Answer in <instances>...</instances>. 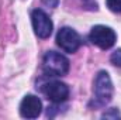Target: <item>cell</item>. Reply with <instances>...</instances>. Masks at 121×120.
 <instances>
[{"mask_svg": "<svg viewBox=\"0 0 121 120\" xmlns=\"http://www.w3.org/2000/svg\"><path fill=\"white\" fill-rule=\"evenodd\" d=\"M113 92L114 88L110 75L106 71H100L94 81V97H93L94 106H106L113 99Z\"/></svg>", "mask_w": 121, "mask_h": 120, "instance_id": "1", "label": "cell"}, {"mask_svg": "<svg viewBox=\"0 0 121 120\" xmlns=\"http://www.w3.org/2000/svg\"><path fill=\"white\" fill-rule=\"evenodd\" d=\"M42 69L48 76H63L69 71V61L59 52L48 51L42 58Z\"/></svg>", "mask_w": 121, "mask_h": 120, "instance_id": "2", "label": "cell"}, {"mask_svg": "<svg viewBox=\"0 0 121 120\" xmlns=\"http://www.w3.org/2000/svg\"><path fill=\"white\" fill-rule=\"evenodd\" d=\"M89 40L91 41V44L97 45L99 48L108 50L116 44L117 34L114 32L113 28H110L107 26H94L90 30Z\"/></svg>", "mask_w": 121, "mask_h": 120, "instance_id": "3", "label": "cell"}, {"mask_svg": "<svg viewBox=\"0 0 121 120\" xmlns=\"http://www.w3.org/2000/svg\"><path fill=\"white\" fill-rule=\"evenodd\" d=\"M56 44L60 50H63L65 52L73 54L79 50L82 40L80 35L70 27H62L58 34H56Z\"/></svg>", "mask_w": 121, "mask_h": 120, "instance_id": "4", "label": "cell"}, {"mask_svg": "<svg viewBox=\"0 0 121 120\" xmlns=\"http://www.w3.org/2000/svg\"><path fill=\"white\" fill-rule=\"evenodd\" d=\"M41 92L45 95L47 99H49L54 103H62L69 96V88L66 83L59 81H48L39 86Z\"/></svg>", "mask_w": 121, "mask_h": 120, "instance_id": "5", "label": "cell"}, {"mask_svg": "<svg viewBox=\"0 0 121 120\" xmlns=\"http://www.w3.org/2000/svg\"><path fill=\"white\" fill-rule=\"evenodd\" d=\"M31 23H32L34 32L39 38H48L52 34V30H54L52 21H51V18L48 17V14L44 10H41V9L32 10V13H31Z\"/></svg>", "mask_w": 121, "mask_h": 120, "instance_id": "6", "label": "cell"}, {"mask_svg": "<svg viewBox=\"0 0 121 120\" xmlns=\"http://www.w3.org/2000/svg\"><path fill=\"white\" fill-rule=\"evenodd\" d=\"M42 112V103L41 100L34 96V95H27L20 103V115L26 119H35L41 115Z\"/></svg>", "mask_w": 121, "mask_h": 120, "instance_id": "7", "label": "cell"}, {"mask_svg": "<svg viewBox=\"0 0 121 120\" xmlns=\"http://www.w3.org/2000/svg\"><path fill=\"white\" fill-rule=\"evenodd\" d=\"M107 7L114 11V13H121V0H106Z\"/></svg>", "mask_w": 121, "mask_h": 120, "instance_id": "8", "label": "cell"}, {"mask_svg": "<svg viewBox=\"0 0 121 120\" xmlns=\"http://www.w3.org/2000/svg\"><path fill=\"white\" fill-rule=\"evenodd\" d=\"M110 61H111V64H113V65H116V66L121 68V48H120V50H116V51L111 54Z\"/></svg>", "mask_w": 121, "mask_h": 120, "instance_id": "9", "label": "cell"}, {"mask_svg": "<svg viewBox=\"0 0 121 120\" xmlns=\"http://www.w3.org/2000/svg\"><path fill=\"white\" fill-rule=\"evenodd\" d=\"M103 117H104V119H108V117H114V119H117V117H121V115L118 113L117 109H111L110 112H106V113L103 115Z\"/></svg>", "mask_w": 121, "mask_h": 120, "instance_id": "10", "label": "cell"}, {"mask_svg": "<svg viewBox=\"0 0 121 120\" xmlns=\"http://www.w3.org/2000/svg\"><path fill=\"white\" fill-rule=\"evenodd\" d=\"M42 3H44L45 6H48V7H51V9H55V7L58 6V3H59V0H42Z\"/></svg>", "mask_w": 121, "mask_h": 120, "instance_id": "11", "label": "cell"}]
</instances>
